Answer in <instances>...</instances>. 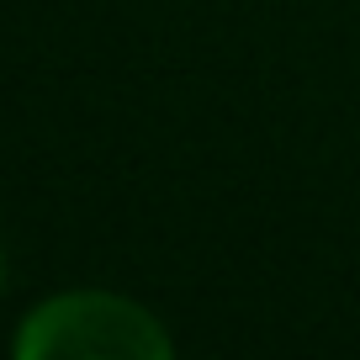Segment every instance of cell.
<instances>
[{"mask_svg":"<svg viewBox=\"0 0 360 360\" xmlns=\"http://www.w3.org/2000/svg\"><path fill=\"white\" fill-rule=\"evenodd\" d=\"M0 276H6V255H0Z\"/></svg>","mask_w":360,"mask_h":360,"instance_id":"7a4b0ae2","label":"cell"},{"mask_svg":"<svg viewBox=\"0 0 360 360\" xmlns=\"http://www.w3.org/2000/svg\"><path fill=\"white\" fill-rule=\"evenodd\" d=\"M169 334L127 297L69 292L43 302L16 334L22 360H169Z\"/></svg>","mask_w":360,"mask_h":360,"instance_id":"6da1fadb","label":"cell"}]
</instances>
